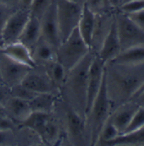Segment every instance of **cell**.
I'll list each match as a JSON object with an SVG mask.
<instances>
[{
  "instance_id": "cell-1",
  "label": "cell",
  "mask_w": 144,
  "mask_h": 146,
  "mask_svg": "<svg viewBox=\"0 0 144 146\" xmlns=\"http://www.w3.org/2000/svg\"><path fill=\"white\" fill-rule=\"evenodd\" d=\"M105 83L111 111L131 100L144 82V63L120 64L108 62L104 67Z\"/></svg>"
},
{
  "instance_id": "cell-2",
  "label": "cell",
  "mask_w": 144,
  "mask_h": 146,
  "mask_svg": "<svg viewBox=\"0 0 144 146\" xmlns=\"http://www.w3.org/2000/svg\"><path fill=\"white\" fill-rule=\"evenodd\" d=\"M97 53L92 50L68 71L66 80L60 90L66 103L85 117L88 71L91 63ZM86 118V117H85Z\"/></svg>"
},
{
  "instance_id": "cell-3",
  "label": "cell",
  "mask_w": 144,
  "mask_h": 146,
  "mask_svg": "<svg viewBox=\"0 0 144 146\" xmlns=\"http://www.w3.org/2000/svg\"><path fill=\"white\" fill-rule=\"evenodd\" d=\"M111 113V105L103 77L101 88L86 115V127L88 145H96L100 131Z\"/></svg>"
},
{
  "instance_id": "cell-4",
  "label": "cell",
  "mask_w": 144,
  "mask_h": 146,
  "mask_svg": "<svg viewBox=\"0 0 144 146\" xmlns=\"http://www.w3.org/2000/svg\"><path fill=\"white\" fill-rule=\"evenodd\" d=\"M90 50V47L81 36L78 29L76 28L58 46L56 50L57 60L69 71L79 63Z\"/></svg>"
},
{
  "instance_id": "cell-5",
  "label": "cell",
  "mask_w": 144,
  "mask_h": 146,
  "mask_svg": "<svg viewBox=\"0 0 144 146\" xmlns=\"http://www.w3.org/2000/svg\"><path fill=\"white\" fill-rule=\"evenodd\" d=\"M61 42L78 26L83 4L69 0H55Z\"/></svg>"
},
{
  "instance_id": "cell-6",
  "label": "cell",
  "mask_w": 144,
  "mask_h": 146,
  "mask_svg": "<svg viewBox=\"0 0 144 146\" xmlns=\"http://www.w3.org/2000/svg\"><path fill=\"white\" fill-rule=\"evenodd\" d=\"M64 111L63 122L69 142L72 145H87L86 118L67 103L64 105Z\"/></svg>"
},
{
  "instance_id": "cell-7",
  "label": "cell",
  "mask_w": 144,
  "mask_h": 146,
  "mask_svg": "<svg viewBox=\"0 0 144 146\" xmlns=\"http://www.w3.org/2000/svg\"><path fill=\"white\" fill-rule=\"evenodd\" d=\"M115 18L116 21L117 31L121 42V51L136 46L144 45V31L140 29L127 15L115 9Z\"/></svg>"
},
{
  "instance_id": "cell-8",
  "label": "cell",
  "mask_w": 144,
  "mask_h": 146,
  "mask_svg": "<svg viewBox=\"0 0 144 146\" xmlns=\"http://www.w3.org/2000/svg\"><path fill=\"white\" fill-rule=\"evenodd\" d=\"M30 16L31 11L21 8L16 9L12 13L8 21H6L1 32V37L4 45L19 41V38Z\"/></svg>"
},
{
  "instance_id": "cell-9",
  "label": "cell",
  "mask_w": 144,
  "mask_h": 146,
  "mask_svg": "<svg viewBox=\"0 0 144 146\" xmlns=\"http://www.w3.org/2000/svg\"><path fill=\"white\" fill-rule=\"evenodd\" d=\"M104 67L105 63L96 54L91 63L88 71L85 117L101 88L104 77Z\"/></svg>"
},
{
  "instance_id": "cell-10",
  "label": "cell",
  "mask_w": 144,
  "mask_h": 146,
  "mask_svg": "<svg viewBox=\"0 0 144 146\" xmlns=\"http://www.w3.org/2000/svg\"><path fill=\"white\" fill-rule=\"evenodd\" d=\"M31 68L17 63L0 53V74L2 82L9 88L22 82Z\"/></svg>"
},
{
  "instance_id": "cell-11",
  "label": "cell",
  "mask_w": 144,
  "mask_h": 146,
  "mask_svg": "<svg viewBox=\"0 0 144 146\" xmlns=\"http://www.w3.org/2000/svg\"><path fill=\"white\" fill-rule=\"evenodd\" d=\"M42 37L56 49L61 43L60 28L57 20L56 1L54 0L40 19Z\"/></svg>"
},
{
  "instance_id": "cell-12",
  "label": "cell",
  "mask_w": 144,
  "mask_h": 146,
  "mask_svg": "<svg viewBox=\"0 0 144 146\" xmlns=\"http://www.w3.org/2000/svg\"><path fill=\"white\" fill-rule=\"evenodd\" d=\"M24 86L36 93H54L60 95V91L52 82L46 70H37L31 68L22 80Z\"/></svg>"
},
{
  "instance_id": "cell-13",
  "label": "cell",
  "mask_w": 144,
  "mask_h": 146,
  "mask_svg": "<svg viewBox=\"0 0 144 146\" xmlns=\"http://www.w3.org/2000/svg\"><path fill=\"white\" fill-rule=\"evenodd\" d=\"M121 52V42L117 31L116 21L115 14L111 21L109 29L103 38L101 46L97 55L103 60L104 63H108L115 59Z\"/></svg>"
},
{
  "instance_id": "cell-14",
  "label": "cell",
  "mask_w": 144,
  "mask_h": 146,
  "mask_svg": "<svg viewBox=\"0 0 144 146\" xmlns=\"http://www.w3.org/2000/svg\"><path fill=\"white\" fill-rule=\"evenodd\" d=\"M0 53L17 63L28 66L31 68L38 67L31 50L20 42L3 45L0 48Z\"/></svg>"
},
{
  "instance_id": "cell-15",
  "label": "cell",
  "mask_w": 144,
  "mask_h": 146,
  "mask_svg": "<svg viewBox=\"0 0 144 146\" xmlns=\"http://www.w3.org/2000/svg\"><path fill=\"white\" fill-rule=\"evenodd\" d=\"M139 105L133 101H128L113 110L109 117V120L119 130L120 134L123 133L128 127L134 113Z\"/></svg>"
},
{
  "instance_id": "cell-16",
  "label": "cell",
  "mask_w": 144,
  "mask_h": 146,
  "mask_svg": "<svg viewBox=\"0 0 144 146\" xmlns=\"http://www.w3.org/2000/svg\"><path fill=\"white\" fill-rule=\"evenodd\" d=\"M5 115L14 123H22L31 112L29 102L11 96L3 106Z\"/></svg>"
},
{
  "instance_id": "cell-17",
  "label": "cell",
  "mask_w": 144,
  "mask_h": 146,
  "mask_svg": "<svg viewBox=\"0 0 144 146\" xmlns=\"http://www.w3.org/2000/svg\"><path fill=\"white\" fill-rule=\"evenodd\" d=\"M97 15L91 11L84 3L82 6V11L81 15V18L78 23L77 29L79 33L85 42L91 49V44L92 41V36L96 25Z\"/></svg>"
},
{
  "instance_id": "cell-18",
  "label": "cell",
  "mask_w": 144,
  "mask_h": 146,
  "mask_svg": "<svg viewBox=\"0 0 144 146\" xmlns=\"http://www.w3.org/2000/svg\"><path fill=\"white\" fill-rule=\"evenodd\" d=\"M41 36L42 31L40 19L31 15L18 42L23 43L31 52V49L39 40Z\"/></svg>"
},
{
  "instance_id": "cell-19",
  "label": "cell",
  "mask_w": 144,
  "mask_h": 146,
  "mask_svg": "<svg viewBox=\"0 0 144 146\" xmlns=\"http://www.w3.org/2000/svg\"><path fill=\"white\" fill-rule=\"evenodd\" d=\"M56 50L57 49L54 46L44 40L41 36L39 40L31 49V54L37 65L43 64L45 66L48 63L57 60Z\"/></svg>"
},
{
  "instance_id": "cell-20",
  "label": "cell",
  "mask_w": 144,
  "mask_h": 146,
  "mask_svg": "<svg viewBox=\"0 0 144 146\" xmlns=\"http://www.w3.org/2000/svg\"><path fill=\"white\" fill-rule=\"evenodd\" d=\"M59 95L54 93H38L37 96L29 102L31 111H42L53 113L58 102Z\"/></svg>"
},
{
  "instance_id": "cell-21",
  "label": "cell",
  "mask_w": 144,
  "mask_h": 146,
  "mask_svg": "<svg viewBox=\"0 0 144 146\" xmlns=\"http://www.w3.org/2000/svg\"><path fill=\"white\" fill-rule=\"evenodd\" d=\"M120 64H140L144 63V45L122 50L112 61Z\"/></svg>"
},
{
  "instance_id": "cell-22",
  "label": "cell",
  "mask_w": 144,
  "mask_h": 146,
  "mask_svg": "<svg viewBox=\"0 0 144 146\" xmlns=\"http://www.w3.org/2000/svg\"><path fill=\"white\" fill-rule=\"evenodd\" d=\"M42 143L48 145H57L60 140V127L52 117L38 133Z\"/></svg>"
},
{
  "instance_id": "cell-23",
  "label": "cell",
  "mask_w": 144,
  "mask_h": 146,
  "mask_svg": "<svg viewBox=\"0 0 144 146\" xmlns=\"http://www.w3.org/2000/svg\"><path fill=\"white\" fill-rule=\"evenodd\" d=\"M105 145L109 146H131L144 145V126L127 133L120 134L115 139L108 142Z\"/></svg>"
},
{
  "instance_id": "cell-24",
  "label": "cell",
  "mask_w": 144,
  "mask_h": 146,
  "mask_svg": "<svg viewBox=\"0 0 144 146\" xmlns=\"http://www.w3.org/2000/svg\"><path fill=\"white\" fill-rule=\"evenodd\" d=\"M45 70L55 87L60 91L66 80L68 71L58 60L46 64Z\"/></svg>"
},
{
  "instance_id": "cell-25",
  "label": "cell",
  "mask_w": 144,
  "mask_h": 146,
  "mask_svg": "<svg viewBox=\"0 0 144 146\" xmlns=\"http://www.w3.org/2000/svg\"><path fill=\"white\" fill-rule=\"evenodd\" d=\"M52 117V113H46L42 111H31L26 119L21 123L24 128H28L38 133L42 127Z\"/></svg>"
},
{
  "instance_id": "cell-26",
  "label": "cell",
  "mask_w": 144,
  "mask_h": 146,
  "mask_svg": "<svg viewBox=\"0 0 144 146\" xmlns=\"http://www.w3.org/2000/svg\"><path fill=\"white\" fill-rule=\"evenodd\" d=\"M119 135H120L119 130L108 118L100 131L96 145H105L108 142L115 139Z\"/></svg>"
},
{
  "instance_id": "cell-27",
  "label": "cell",
  "mask_w": 144,
  "mask_h": 146,
  "mask_svg": "<svg viewBox=\"0 0 144 146\" xmlns=\"http://www.w3.org/2000/svg\"><path fill=\"white\" fill-rule=\"evenodd\" d=\"M10 92H11L12 96L23 100V101H26V102L31 101L38 94L36 92L29 90L28 88L24 86L22 84H16V85L11 87Z\"/></svg>"
},
{
  "instance_id": "cell-28",
  "label": "cell",
  "mask_w": 144,
  "mask_h": 146,
  "mask_svg": "<svg viewBox=\"0 0 144 146\" xmlns=\"http://www.w3.org/2000/svg\"><path fill=\"white\" fill-rule=\"evenodd\" d=\"M84 4L96 15H102L112 9L106 0H84Z\"/></svg>"
},
{
  "instance_id": "cell-29",
  "label": "cell",
  "mask_w": 144,
  "mask_h": 146,
  "mask_svg": "<svg viewBox=\"0 0 144 146\" xmlns=\"http://www.w3.org/2000/svg\"><path fill=\"white\" fill-rule=\"evenodd\" d=\"M143 126H144V106H139V107L137 108V110L134 113L129 125L126 127L125 131L123 133L133 132V131L140 128Z\"/></svg>"
},
{
  "instance_id": "cell-30",
  "label": "cell",
  "mask_w": 144,
  "mask_h": 146,
  "mask_svg": "<svg viewBox=\"0 0 144 146\" xmlns=\"http://www.w3.org/2000/svg\"><path fill=\"white\" fill-rule=\"evenodd\" d=\"M143 9L144 0H132V1H129V2H126V3L121 4L118 7V9H116L122 12L124 14L129 15V14H132V13L140 11Z\"/></svg>"
},
{
  "instance_id": "cell-31",
  "label": "cell",
  "mask_w": 144,
  "mask_h": 146,
  "mask_svg": "<svg viewBox=\"0 0 144 146\" xmlns=\"http://www.w3.org/2000/svg\"><path fill=\"white\" fill-rule=\"evenodd\" d=\"M54 0H34L30 9L31 15L41 19L42 15Z\"/></svg>"
},
{
  "instance_id": "cell-32",
  "label": "cell",
  "mask_w": 144,
  "mask_h": 146,
  "mask_svg": "<svg viewBox=\"0 0 144 146\" xmlns=\"http://www.w3.org/2000/svg\"><path fill=\"white\" fill-rule=\"evenodd\" d=\"M15 138L14 129H0V145H12Z\"/></svg>"
},
{
  "instance_id": "cell-33",
  "label": "cell",
  "mask_w": 144,
  "mask_h": 146,
  "mask_svg": "<svg viewBox=\"0 0 144 146\" xmlns=\"http://www.w3.org/2000/svg\"><path fill=\"white\" fill-rule=\"evenodd\" d=\"M15 9H16L10 8V7L0 3V36H1V32L3 31V28L6 21H8L9 16L12 15V13Z\"/></svg>"
},
{
  "instance_id": "cell-34",
  "label": "cell",
  "mask_w": 144,
  "mask_h": 146,
  "mask_svg": "<svg viewBox=\"0 0 144 146\" xmlns=\"http://www.w3.org/2000/svg\"><path fill=\"white\" fill-rule=\"evenodd\" d=\"M127 15L140 29H142L144 31V9L140 11H137V12H135L132 14H129Z\"/></svg>"
},
{
  "instance_id": "cell-35",
  "label": "cell",
  "mask_w": 144,
  "mask_h": 146,
  "mask_svg": "<svg viewBox=\"0 0 144 146\" xmlns=\"http://www.w3.org/2000/svg\"><path fill=\"white\" fill-rule=\"evenodd\" d=\"M11 96L10 88L3 83H0V106L3 107Z\"/></svg>"
},
{
  "instance_id": "cell-36",
  "label": "cell",
  "mask_w": 144,
  "mask_h": 146,
  "mask_svg": "<svg viewBox=\"0 0 144 146\" xmlns=\"http://www.w3.org/2000/svg\"><path fill=\"white\" fill-rule=\"evenodd\" d=\"M130 101H133L139 106H144V90L143 91H141L139 94H137V96H133Z\"/></svg>"
},
{
  "instance_id": "cell-37",
  "label": "cell",
  "mask_w": 144,
  "mask_h": 146,
  "mask_svg": "<svg viewBox=\"0 0 144 146\" xmlns=\"http://www.w3.org/2000/svg\"><path fill=\"white\" fill-rule=\"evenodd\" d=\"M0 3L13 9H18L20 0H0Z\"/></svg>"
},
{
  "instance_id": "cell-38",
  "label": "cell",
  "mask_w": 144,
  "mask_h": 146,
  "mask_svg": "<svg viewBox=\"0 0 144 146\" xmlns=\"http://www.w3.org/2000/svg\"><path fill=\"white\" fill-rule=\"evenodd\" d=\"M34 0H20L19 3V8L21 9H29L31 7V4L33 3Z\"/></svg>"
},
{
  "instance_id": "cell-39",
  "label": "cell",
  "mask_w": 144,
  "mask_h": 146,
  "mask_svg": "<svg viewBox=\"0 0 144 146\" xmlns=\"http://www.w3.org/2000/svg\"><path fill=\"white\" fill-rule=\"evenodd\" d=\"M121 1L122 0H108L110 7L113 9H116L121 3Z\"/></svg>"
},
{
  "instance_id": "cell-40",
  "label": "cell",
  "mask_w": 144,
  "mask_h": 146,
  "mask_svg": "<svg viewBox=\"0 0 144 146\" xmlns=\"http://www.w3.org/2000/svg\"><path fill=\"white\" fill-rule=\"evenodd\" d=\"M143 90H144V82H143V84L141 85V87H140V88L138 89V90H137V92L135 93V95H134L133 96H137V94H139V93H140L141 91H143ZM133 96H132V97H133ZM132 97H131V98H132Z\"/></svg>"
},
{
  "instance_id": "cell-41",
  "label": "cell",
  "mask_w": 144,
  "mask_h": 146,
  "mask_svg": "<svg viewBox=\"0 0 144 146\" xmlns=\"http://www.w3.org/2000/svg\"><path fill=\"white\" fill-rule=\"evenodd\" d=\"M70 2H73V3H81L83 4L84 3V0H69Z\"/></svg>"
},
{
  "instance_id": "cell-42",
  "label": "cell",
  "mask_w": 144,
  "mask_h": 146,
  "mask_svg": "<svg viewBox=\"0 0 144 146\" xmlns=\"http://www.w3.org/2000/svg\"><path fill=\"white\" fill-rule=\"evenodd\" d=\"M3 45H4V43H3V39H2V37H1V36H0V48H1Z\"/></svg>"
},
{
  "instance_id": "cell-43",
  "label": "cell",
  "mask_w": 144,
  "mask_h": 146,
  "mask_svg": "<svg viewBox=\"0 0 144 146\" xmlns=\"http://www.w3.org/2000/svg\"><path fill=\"white\" fill-rule=\"evenodd\" d=\"M129 1H132V0H122L121 4H122V3H126V2H129ZM117 9H118V8H117Z\"/></svg>"
},
{
  "instance_id": "cell-44",
  "label": "cell",
  "mask_w": 144,
  "mask_h": 146,
  "mask_svg": "<svg viewBox=\"0 0 144 146\" xmlns=\"http://www.w3.org/2000/svg\"><path fill=\"white\" fill-rule=\"evenodd\" d=\"M0 83H3L2 82V79H1V74H0Z\"/></svg>"
},
{
  "instance_id": "cell-45",
  "label": "cell",
  "mask_w": 144,
  "mask_h": 146,
  "mask_svg": "<svg viewBox=\"0 0 144 146\" xmlns=\"http://www.w3.org/2000/svg\"><path fill=\"white\" fill-rule=\"evenodd\" d=\"M106 1H107V3H109V2H108V0H106ZM109 6H110V5H109Z\"/></svg>"
}]
</instances>
